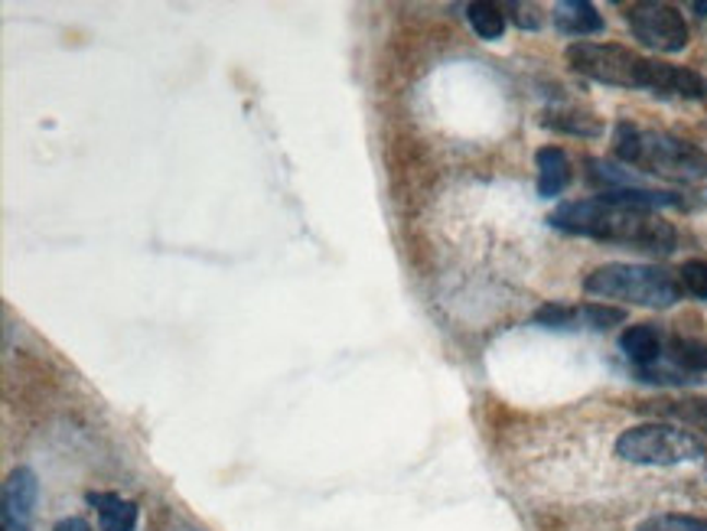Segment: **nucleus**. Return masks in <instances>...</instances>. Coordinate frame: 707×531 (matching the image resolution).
I'll return each instance as SVG.
<instances>
[{
    "label": "nucleus",
    "instance_id": "obj_1",
    "mask_svg": "<svg viewBox=\"0 0 707 531\" xmlns=\"http://www.w3.org/2000/svg\"><path fill=\"white\" fill-rule=\"evenodd\" d=\"M548 222L564 236L594 239V242H607V245H630V249L649 252V255H672L679 245V232L672 222H666L652 209L613 203L603 193L558 206L548 216Z\"/></svg>",
    "mask_w": 707,
    "mask_h": 531
},
{
    "label": "nucleus",
    "instance_id": "obj_2",
    "mask_svg": "<svg viewBox=\"0 0 707 531\" xmlns=\"http://www.w3.org/2000/svg\"><path fill=\"white\" fill-rule=\"evenodd\" d=\"M613 154L620 164L636 167L643 173L666 177V180H679V183L707 180L705 150L666 131H643L630 121H620L613 134Z\"/></svg>",
    "mask_w": 707,
    "mask_h": 531
},
{
    "label": "nucleus",
    "instance_id": "obj_3",
    "mask_svg": "<svg viewBox=\"0 0 707 531\" xmlns=\"http://www.w3.org/2000/svg\"><path fill=\"white\" fill-rule=\"evenodd\" d=\"M584 293L597 300H623L636 306H652V310H669L682 300V280L669 274L666 267L656 265H616L594 267L584 277Z\"/></svg>",
    "mask_w": 707,
    "mask_h": 531
},
{
    "label": "nucleus",
    "instance_id": "obj_4",
    "mask_svg": "<svg viewBox=\"0 0 707 531\" xmlns=\"http://www.w3.org/2000/svg\"><path fill=\"white\" fill-rule=\"evenodd\" d=\"M613 450L636 467H685L705 457V444L675 424H636L616 437Z\"/></svg>",
    "mask_w": 707,
    "mask_h": 531
},
{
    "label": "nucleus",
    "instance_id": "obj_5",
    "mask_svg": "<svg viewBox=\"0 0 707 531\" xmlns=\"http://www.w3.org/2000/svg\"><path fill=\"white\" fill-rule=\"evenodd\" d=\"M567 62L574 72H580L590 82L613 85V88H639L646 56L616 46V43H594V39H577L567 46Z\"/></svg>",
    "mask_w": 707,
    "mask_h": 531
},
{
    "label": "nucleus",
    "instance_id": "obj_6",
    "mask_svg": "<svg viewBox=\"0 0 707 531\" xmlns=\"http://www.w3.org/2000/svg\"><path fill=\"white\" fill-rule=\"evenodd\" d=\"M626 20L633 36L656 52H682L692 39L682 10L672 3H636Z\"/></svg>",
    "mask_w": 707,
    "mask_h": 531
},
{
    "label": "nucleus",
    "instance_id": "obj_7",
    "mask_svg": "<svg viewBox=\"0 0 707 531\" xmlns=\"http://www.w3.org/2000/svg\"><path fill=\"white\" fill-rule=\"evenodd\" d=\"M639 88L662 98H707V79L702 72L662 59H646Z\"/></svg>",
    "mask_w": 707,
    "mask_h": 531
},
{
    "label": "nucleus",
    "instance_id": "obj_8",
    "mask_svg": "<svg viewBox=\"0 0 707 531\" xmlns=\"http://www.w3.org/2000/svg\"><path fill=\"white\" fill-rule=\"evenodd\" d=\"M39 483L29 467H16L0 493V522L3 531H33V509H36Z\"/></svg>",
    "mask_w": 707,
    "mask_h": 531
},
{
    "label": "nucleus",
    "instance_id": "obj_9",
    "mask_svg": "<svg viewBox=\"0 0 707 531\" xmlns=\"http://www.w3.org/2000/svg\"><path fill=\"white\" fill-rule=\"evenodd\" d=\"M620 349L623 355L633 362V369H649V365H659L662 355H666V339L659 333V326L652 323H639V326H630L623 336H620Z\"/></svg>",
    "mask_w": 707,
    "mask_h": 531
},
{
    "label": "nucleus",
    "instance_id": "obj_10",
    "mask_svg": "<svg viewBox=\"0 0 707 531\" xmlns=\"http://www.w3.org/2000/svg\"><path fill=\"white\" fill-rule=\"evenodd\" d=\"M551 16H554L558 33H564V36H594L603 29L600 10L587 0H561Z\"/></svg>",
    "mask_w": 707,
    "mask_h": 531
},
{
    "label": "nucleus",
    "instance_id": "obj_11",
    "mask_svg": "<svg viewBox=\"0 0 707 531\" xmlns=\"http://www.w3.org/2000/svg\"><path fill=\"white\" fill-rule=\"evenodd\" d=\"M535 164H538V196L544 200H554L567 190L571 183V160L561 147H541L535 154Z\"/></svg>",
    "mask_w": 707,
    "mask_h": 531
},
{
    "label": "nucleus",
    "instance_id": "obj_12",
    "mask_svg": "<svg viewBox=\"0 0 707 531\" xmlns=\"http://www.w3.org/2000/svg\"><path fill=\"white\" fill-rule=\"evenodd\" d=\"M88 506L98 512L101 531H134L137 529V506L115 493H88Z\"/></svg>",
    "mask_w": 707,
    "mask_h": 531
},
{
    "label": "nucleus",
    "instance_id": "obj_13",
    "mask_svg": "<svg viewBox=\"0 0 707 531\" xmlns=\"http://www.w3.org/2000/svg\"><path fill=\"white\" fill-rule=\"evenodd\" d=\"M541 124L551 131H561V134H577V137H600L603 134L600 118H594L587 111H544Z\"/></svg>",
    "mask_w": 707,
    "mask_h": 531
},
{
    "label": "nucleus",
    "instance_id": "obj_14",
    "mask_svg": "<svg viewBox=\"0 0 707 531\" xmlns=\"http://www.w3.org/2000/svg\"><path fill=\"white\" fill-rule=\"evenodd\" d=\"M649 411L682 421L688 427L707 431V398H679V401H649Z\"/></svg>",
    "mask_w": 707,
    "mask_h": 531
},
{
    "label": "nucleus",
    "instance_id": "obj_15",
    "mask_svg": "<svg viewBox=\"0 0 707 531\" xmlns=\"http://www.w3.org/2000/svg\"><path fill=\"white\" fill-rule=\"evenodd\" d=\"M669 359L679 372L685 375H698L707 372V342L702 339H688V336H672L669 339Z\"/></svg>",
    "mask_w": 707,
    "mask_h": 531
},
{
    "label": "nucleus",
    "instance_id": "obj_16",
    "mask_svg": "<svg viewBox=\"0 0 707 531\" xmlns=\"http://www.w3.org/2000/svg\"><path fill=\"white\" fill-rule=\"evenodd\" d=\"M467 20H470L472 33H476L479 39H486V43H495V39L505 36V13H502V7H495V3L476 0V3L467 7Z\"/></svg>",
    "mask_w": 707,
    "mask_h": 531
},
{
    "label": "nucleus",
    "instance_id": "obj_17",
    "mask_svg": "<svg viewBox=\"0 0 707 531\" xmlns=\"http://www.w3.org/2000/svg\"><path fill=\"white\" fill-rule=\"evenodd\" d=\"M626 313L620 306H603V303H584L577 306V329H610L620 326Z\"/></svg>",
    "mask_w": 707,
    "mask_h": 531
},
{
    "label": "nucleus",
    "instance_id": "obj_18",
    "mask_svg": "<svg viewBox=\"0 0 707 531\" xmlns=\"http://www.w3.org/2000/svg\"><path fill=\"white\" fill-rule=\"evenodd\" d=\"M639 531H707V519L669 512V516H652V519H646V522L639 526Z\"/></svg>",
    "mask_w": 707,
    "mask_h": 531
},
{
    "label": "nucleus",
    "instance_id": "obj_19",
    "mask_svg": "<svg viewBox=\"0 0 707 531\" xmlns=\"http://www.w3.org/2000/svg\"><path fill=\"white\" fill-rule=\"evenodd\" d=\"M679 280H682V290H688L698 300H707V262L702 258L685 262L679 270Z\"/></svg>",
    "mask_w": 707,
    "mask_h": 531
},
{
    "label": "nucleus",
    "instance_id": "obj_20",
    "mask_svg": "<svg viewBox=\"0 0 707 531\" xmlns=\"http://www.w3.org/2000/svg\"><path fill=\"white\" fill-rule=\"evenodd\" d=\"M512 20H515V26H522V29H538V26H541L538 7H528V3H512Z\"/></svg>",
    "mask_w": 707,
    "mask_h": 531
},
{
    "label": "nucleus",
    "instance_id": "obj_21",
    "mask_svg": "<svg viewBox=\"0 0 707 531\" xmlns=\"http://www.w3.org/2000/svg\"><path fill=\"white\" fill-rule=\"evenodd\" d=\"M52 531H92V526L85 519H62Z\"/></svg>",
    "mask_w": 707,
    "mask_h": 531
},
{
    "label": "nucleus",
    "instance_id": "obj_22",
    "mask_svg": "<svg viewBox=\"0 0 707 531\" xmlns=\"http://www.w3.org/2000/svg\"><path fill=\"white\" fill-rule=\"evenodd\" d=\"M695 13H698V16H707V0H698V3H695Z\"/></svg>",
    "mask_w": 707,
    "mask_h": 531
}]
</instances>
